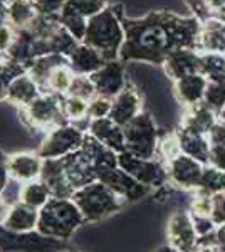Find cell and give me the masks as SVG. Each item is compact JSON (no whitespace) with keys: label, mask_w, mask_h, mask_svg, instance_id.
<instances>
[{"label":"cell","mask_w":225,"mask_h":252,"mask_svg":"<svg viewBox=\"0 0 225 252\" xmlns=\"http://www.w3.org/2000/svg\"><path fill=\"white\" fill-rule=\"evenodd\" d=\"M51 198H52L51 190H49V187L44 184L40 178L34 182H29V184H24L20 187L19 202H22V204L32 207V209H35V210L42 209Z\"/></svg>","instance_id":"cell-28"},{"label":"cell","mask_w":225,"mask_h":252,"mask_svg":"<svg viewBox=\"0 0 225 252\" xmlns=\"http://www.w3.org/2000/svg\"><path fill=\"white\" fill-rule=\"evenodd\" d=\"M123 5L111 3L103 12L88 20V29L83 39L84 44L96 49L108 61L120 59V51L125 42V29H123Z\"/></svg>","instance_id":"cell-2"},{"label":"cell","mask_w":225,"mask_h":252,"mask_svg":"<svg viewBox=\"0 0 225 252\" xmlns=\"http://www.w3.org/2000/svg\"><path fill=\"white\" fill-rule=\"evenodd\" d=\"M113 108V99L106 96H94L89 101L88 115L89 120H99V118H109Z\"/></svg>","instance_id":"cell-39"},{"label":"cell","mask_w":225,"mask_h":252,"mask_svg":"<svg viewBox=\"0 0 225 252\" xmlns=\"http://www.w3.org/2000/svg\"><path fill=\"white\" fill-rule=\"evenodd\" d=\"M84 222L72 198H51L39 210L37 232L54 241H67Z\"/></svg>","instance_id":"cell-3"},{"label":"cell","mask_w":225,"mask_h":252,"mask_svg":"<svg viewBox=\"0 0 225 252\" xmlns=\"http://www.w3.org/2000/svg\"><path fill=\"white\" fill-rule=\"evenodd\" d=\"M219 121H220V123H225V106H224L222 111H220V115H219Z\"/></svg>","instance_id":"cell-48"},{"label":"cell","mask_w":225,"mask_h":252,"mask_svg":"<svg viewBox=\"0 0 225 252\" xmlns=\"http://www.w3.org/2000/svg\"><path fill=\"white\" fill-rule=\"evenodd\" d=\"M212 210H214V202H212V195L197 192L190 198V214L193 217H205L212 219Z\"/></svg>","instance_id":"cell-38"},{"label":"cell","mask_w":225,"mask_h":252,"mask_svg":"<svg viewBox=\"0 0 225 252\" xmlns=\"http://www.w3.org/2000/svg\"><path fill=\"white\" fill-rule=\"evenodd\" d=\"M215 242L220 252H225V223L217 227L215 230Z\"/></svg>","instance_id":"cell-46"},{"label":"cell","mask_w":225,"mask_h":252,"mask_svg":"<svg viewBox=\"0 0 225 252\" xmlns=\"http://www.w3.org/2000/svg\"><path fill=\"white\" fill-rule=\"evenodd\" d=\"M34 0H12L9 3V24L15 31L26 29L29 24L35 19Z\"/></svg>","instance_id":"cell-29"},{"label":"cell","mask_w":225,"mask_h":252,"mask_svg":"<svg viewBox=\"0 0 225 252\" xmlns=\"http://www.w3.org/2000/svg\"><path fill=\"white\" fill-rule=\"evenodd\" d=\"M177 133L183 155L195 158L203 165H208V157H210V138L208 135H202V133L192 131L187 128H178Z\"/></svg>","instance_id":"cell-24"},{"label":"cell","mask_w":225,"mask_h":252,"mask_svg":"<svg viewBox=\"0 0 225 252\" xmlns=\"http://www.w3.org/2000/svg\"><path fill=\"white\" fill-rule=\"evenodd\" d=\"M166 175H168V185L188 192V190H198L202 184V177L205 172V166L195 158L180 155L170 163H166Z\"/></svg>","instance_id":"cell-12"},{"label":"cell","mask_w":225,"mask_h":252,"mask_svg":"<svg viewBox=\"0 0 225 252\" xmlns=\"http://www.w3.org/2000/svg\"><path fill=\"white\" fill-rule=\"evenodd\" d=\"M10 202L7 200L3 195H0V225L3 227V223H5L7 217H9V212H10Z\"/></svg>","instance_id":"cell-45"},{"label":"cell","mask_w":225,"mask_h":252,"mask_svg":"<svg viewBox=\"0 0 225 252\" xmlns=\"http://www.w3.org/2000/svg\"><path fill=\"white\" fill-rule=\"evenodd\" d=\"M63 64H69L67 58L64 56H57V54H49V56H42V58H37L34 59L31 64L27 66V72L35 83L39 84L40 89H46V83H47V78L56 67L63 66Z\"/></svg>","instance_id":"cell-27"},{"label":"cell","mask_w":225,"mask_h":252,"mask_svg":"<svg viewBox=\"0 0 225 252\" xmlns=\"http://www.w3.org/2000/svg\"><path fill=\"white\" fill-rule=\"evenodd\" d=\"M108 0H67L59 14V24L76 40L83 42L88 20L108 7Z\"/></svg>","instance_id":"cell-8"},{"label":"cell","mask_w":225,"mask_h":252,"mask_svg":"<svg viewBox=\"0 0 225 252\" xmlns=\"http://www.w3.org/2000/svg\"><path fill=\"white\" fill-rule=\"evenodd\" d=\"M40 94H42V89L27 72V74H22L12 81L7 101L19 108H26L34 99H37Z\"/></svg>","instance_id":"cell-26"},{"label":"cell","mask_w":225,"mask_h":252,"mask_svg":"<svg viewBox=\"0 0 225 252\" xmlns=\"http://www.w3.org/2000/svg\"><path fill=\"white\" fill-rule=\"evenodd\" d=\"M200 74L208 83H222V81H225V56L202 54L200 52Z\"/></svg>","instance_id":"cell-31"},{"label":"cell","mask_w":225,"mask_h":252,"mask_svg":"<svg viewBox=\"0 0 225 252\" xmlns=\"http://www.w3.org/2000/svg\"><path fill=\"white\" fill-rule=\"evenodd\" d=\"M208 81L202 74H192L187 78L173 83V94L177 97L178 104L183 108H192L203 103Z\"/></svg>","instance_id":"cell-21"},{"label":"cell","mask_w":225,"mask_h":252,"mask_svg":"<svg viewBox=\"0 0 225 252\" xmlns=\"http://www.w3.org/2000/svg\"><path fill=\"white\" fill-rule=\"evenodd\" d=\"M10 173H9V157L0 150V195L5 192L7 185L10 184Z\"/></svg>","instance_id":"cell-44"},{"label":"cell","mask_w":225,"mask_h":252,"mask_svg":"<svg viewBox=\"0 0 225 252\" xmlns=\"http://www.w3.org/2000/svg\"><path fill=\"white\" fill-rule=\"evenodd\" d=\"M3 2H5V3H10V2H12V0H3Z\"/></svg>","instance_id":"cell-50"},{"label":"cell","mask_w":225,"mask_h":252,"mask_svg":"<svg viewBox=\"0 0 225 252\" xmlns=\"http://www.w3.org/2000/svg\"><path fill=\"white\" fill-rule=\"evenodd\" d=\"M40 180L49 187L52 198H72V195H74V190L67 184V178L64 175L61 158H57V160H44Z\"/></svg>","instance_id":"cell-22"},{"label":"cell","mask_w":225,"mask_h":252,"mask_svg":"<svg viewBox=\"0 0 225 252\" xmlns=\"http://www.w3.org/2000/svg\"><path fill=\"white\" fill-rule=\"evenodd\" d=\"M197 51L202 54L225 56V20L210 17L202 22L198 32Z\"/></svg>","instance_id":"cell-19"},{"label":"cell","mask_w":225,"mask_h":252,"mask_svg":"<svg viewBox=\"0 0 225 252\" xmlns=\"http://www.w3.org/2000/svg\"><path fill=\"white\" fill-rule=\"evenodd\" d=\"M67 0H34V5L37 14L47 15V17H56L63 12Z\"/></svg>","instance_id":"cell-40"},{"label":"cell","mask_w":225,"mask_h":252,"mask_svg":"<svg viewBox=\"0 0 225 252\" xmlns=\"http://www.w3.org/2000/svg\"><path fill=\"white\" fill-rule=\"evenodd\" d=\"M187 3V7L190 9L192 15L197 17L200 22H205L207 19L212 17V12L207 5V0H183Z\"/></svg>","instance_id":"cell-42"},{"label":"cell","mask_w":225,"mask_h":252,"mask_svg":"<svg viewBox=\"0 0 225 252\" xmlns=\"http://www.w3.org/2000/svg\"><path fill=\"white\" fill-rule=\"evenodd\" d=\"M202 22L193 15L170 10H151L141 17H125V42L120 51L123 64L143 63L163 66L178 49H197Z\"/></svg>","instance_id":"cell-1"},{"label":"cell","mask_w":225,"mask_h":252,"mask_svg":"<svg viewBox=\"0 0 225 252\" xmlns=\"http://www.w3.org/2000/svg\"><path fill=\"white\" fill-rule=\"evenodd\" d=\"M72 200L79 207L84 220L91 223L104 220L109 215L120 212L128 204L125 198L97 180L74 192Z\"/></svg>","instance_id":"cell-4"},{"label":"cell","mask_w":225,"mask_h":252,"mask_svg":"<svg viewBox=\"0 0 225 252\" xmlns=\"http://www.w3.org/2000/svg\"><path fill=\"white\" fill-rule=\"evenodd\" d=\"M22 123L32 131H52L69 121L63 111V96L42 93L29 106L20 108L19 113Z\"/></svg>","instance_id":"cell-5"},{"label":"cell","mask_w":225,"mask_h":252,"mask_svg":"<svg viewBox=\"0 0 225 252\" xmlns=\"http://www.w3.org/2000/svg\"><path fill=\"white\" fill-rule=\"evenodd\" d=\"M118 166L148 189H163L165 185H168L166 166L157 158L143 160V158L133 157L128 152H123L118 155Z\"/></svg>","instance_id":"cell-9"},{"label":"cell","mask_w":225,"mask_h":252,"mask_svg":"<svg viewBox=\"0 0 225 252\" xmlns=\"http://www.w3.org/2000/svg\"><path fill=\"white\" fill-rule=\"evenodd\" d=\"M63 161L64 175L67 178V184L71 189L77 192L83 187L96 182V170H94L93 158L84 152L83 148L74 152L72 155L61 158Z\"/></svg>","instance_id":"cell-14"},{"label":"cell","mask_w":225,"mask_h":252,"mask_svg":"<svg viewBox=\"0 0 225 252\" xmlns=\"http://www.w3.org/2000/svg\"><path fill=\"white\" fill-rule=\"evenodd\" d=\"M9 24V3L0 0V27Z\"/></svg>","instance_id":"cell-47"},{"label":"cell","mask_w":225,"mask_h":252,"mask_svg":"<svg viewBox=\"0 0 225 252\" xmlns=\"http://www.w3.org/2000/svg\"><path fill=\"white\" fill-rule=\"evenodd\" d=\"M15 31L10 24L0 27V54H7V51L10 49V46L15 40Z\"/></svg>","instance_id":"cell-43"},{"label":"cell","mask_w":225,"mask_h":252,"mask_svg":"<svg viewBox=\"0 0 225 252\" xmlns=\"http://www.w3.org/2000/svg\"><path fill=\"white\" fill-rule=\"evenodd\" d=\"M47 42H49V51H51V54H57V56L69 58V54H71V52L77 47L79 40H76L59 24V27H57V29L47 37Z\"/></svg>","instance_id":"cell-33"},{"label":"cell","mask_w":225,"mask_h":252,"mask_svg":"<svg viewBox=\"0 0 225 252\" xmlns=\"http://www.w3.org/2000/svg\"><path fill=\"white\" fill-rule=\"evenodd\" d=\"M88 106L89 101L81 99V97L76 96H63V111L64 116L69 123L77 125L79 121H89V115H88Z\"/></svg>","instance_id":"cell-35"},{"label":"cell","mask_w":225,"mask_h":252,"mask_svg":"<svg viewBox=\"0 0 225 252\" xmlns=\"http://www.w3.org/2000/svg\"><path fill=\"white\" fill-rule=\"evenodd\" d=\"M143 111V101L140 93L131 84H128L126 89L113 97V108L109 118L120 126H126L131 120H134Z\"/></svg>","instance_id":"cell-18"},{"label":"cell","mask_w":225,"mask_h":252,"mask_svg":"<svg viewBox=\"0 0 225 252\" xmlns=\"http://www.w3.org/2000/svg\"><path fill=\"white\" fill-rule=\"evenodd\" d=\"M22 74H27L26 64H20L17 61H12L9 58H5L0 63V103L7 101L12 81Z\"/></svg>","instance_id":"cell-32"},{"label":"cell","mask_w":225,"mask_h":252,"mask_svg":"<svg viewBox=\"0 0 225 252\" xmlns=\"http://www.w3.org/2000/svg\"><path fill=\"white\" fill-rule=\"evenodd\" d=\"M180 155H182V145H180V138L177 131L165 133L163 136L158 138L157 160L161 161L163 165H166Z\"/></svg>","instance_id":"cell-34"},{"label":"cell","mask_w":225,"mask_h":252,"mask_svg":"<svg viewBox=\"0 0 225 252\" xmlns=\"http://www.w3.org/2000/svg\"><path fill=\"white\" fill-rule=\"evenodd\" d=\"M96 180L116 192L126 202H136L150 192L148 187L141 185L133 177H129L120 166H103L96 168Z\"/></svg>","instance_id":"cell-11"},{"label":"cell","mask_w":225,"mask_h":252,"mask_svg":"<svg viewBox=\"0 0 225 252\" xmlns=\"http://www.w3.org/2000/svg\"><path fill=\"white\" fill-rule=\"evenodd\" d=\"M203 103L207 104L217 116L225 106V81L222 83H208L203 96Z\"/></svg>","instance_id":"cell-36"},{"label":"cell","mask_w":225,"mask_h":252,"mask_svg":"<svg viewBox=\"0 0 225 252\" xmlns=\"http://www.w3.org/2000/svg\"><path fill=\"white\" fill-rule=\"evenodd\" d=\"M69 67L74 71L77 76H93L96 71H99L108 61L103 58L101 52L88 46L84 42H79L74 51L69 54Z\"/></svg>","instance_id":"cell-20"},{"label":"cell","mask_w":225,"mask_h":252,"mask_svg":"<svg viewBox=\"0 0 225 252\" xmlns=\"http://www.w3.org/2000/svg\"><path fill=\"white\" fill-rule=\"evenodd\" d=\"M86 131L77 125L67 123L59 128L49 131L44 136L42 143L37 148V155L42 160H57L67 155H72L77 150L83 148Z\"/></svg>","instance_id":"cell-7"},{"label":"cell","mask_w":225,"mask_h":252,"mask_svg":"<svg viewBox=\"0 0 225 252\" xmlns=\"http://www.w3.org/2000/svg\"><path fill=\"white\" fill-rule=\"evenodd\" d=\"M212 202H214V210H212V220L215 225H222L225 223V190L217 192L212 195Z\"/></svg>","instance_id":"cell-41"},{"label":"cell","mask_w":225,"mask_h":252,"mask_svg":"<svg viewBox=\"0 0 225 252\" xmlns=\"http://www.w3.org/2000/svg\"><path fill=\"white\" fill-rule=\"evenodd\" d=\"M91 79L94 88H96V94L111 97V99L116 97L129 84L128 78H126L125 64L120 59L106 63L99 71L94 72Z\"/></svg>","instance_id":"cell-13"},{"label":"cell","mask_w":225,"mask_h":252,"mask_svg":"<svg viewBox=\"0 0 225 252\" xmlns=\"http://www.w3.org/2000/svg\"><path fill=\"white\" fill-rule=\"evenodd\" d=\"M217 123H219V116L205 103H200L197 106L185 108V113L180 121V128L192 129L202 135H210Z\"/></svg>","instance_id":"cell-23"},{"label":"cell","mask_w":225,"mask_h":252,"mask_svg":"<svg viewBox=\"0 0 225 252\" xmlns=\"http://www.w3.org/2000/svg\"><path fill=\"white\" fill-rule=\"evenodd\" d=\"M123 131H125L126 152L143 160L157 158L158 129L150 113L141 111L134 120L123 126Z\"/></svg>","instance_id":"cell-6"},{"label":"cell","mask_w":225,"mask_h":252,"mask_svg":"<svg viewBox=\"0 0 225 252\" xmlns=\"http://www.w3.org/2000/svg\"><path fill=\"white\" fill-rule=\"evenodd\" d=\"M93 138H96L99 143H103L106 148L113 150L114 153L126 152V141L123 126L116 125L111 118H99V120H91L88 123V131Z\"/></svg>","instance_id":"cell-16"},{"label":"cell","mask_w":225,"mask_h":252,"mask_svg":"<svg viewBox=\"0 0 225 252\" xmlns=\"http://www.w3.org/2000/svg\"><path fill=\"white\" fill-rule=\"evenodd\" d=\"M44 160L37 153L20 152L9 155V173L10 178L19 184H29V182L39 180L42 175Z\"/></svg>","instance_id":"cell-17"},{"label":"cell","mask_w":225,"mask_h":252,"mask_svg":"<svg viewBox=\"0 0 225 252\" xmlns=\"http://www.w3.org/2000/svg\"><path fill=\"white\" fill-rule=\"evenodd\" d=\"M67 96H76V97H81V99H86V101H91L94 96H97L91 76H77L76 74L71 88H69Z\"/></svg>","instance_id":"cell-37"},{"label":"cell","mask_w":225,"mask_h":252,"mask_svg":"<svg viewBox=\"0 0 225 252\" xmlns=\"http://www.w3.org/2000/svg\"><path fill=\"white\" fill-rule=\"evenodd\" d=\"M59 252H77V251H72V249H64V251H59Z\"/></svg>","instance_id":"cell-49"},{"label":"cell","mask_w":225,"mask_h":252,"mask_svg":"<svg viewBox=\"0 0 225 252\" xmlns=\"http://www.w3.org/2000/svg\"><path fill=\"white\" fill-rule=\"evenodd\" d=\"M76 74L69 64H63V66L56 67L54 71L49 74L46 89L44 93H52V94H59V96H66L69 93L72 81H74Z\"/></svg>","instance_id":"cell-30"},{"label":"cell","mask_w":225,"mask_h":252,"mask_svg":"<svg viewBox=\"0 0 225 252\" xmlns=\"http://www.w3.org/2000/svg\"><path fill=\"white\" fill-rule=\"evenodd\" d=\"M166 237L170 247L177 252L198 251V234L195 230L193 217L187 210H177L170 215L166 223Z\"/></svg>","instance_id":"cell-10"},{"label":"cell","mask_w":225,"mask_h":252,"mask_svg":"<svg viewBox=\"0 0 225 252\" xmlns=\"http://www.w3.org/2000/svg\"><path fill=\"white\" fill-rule=\"evenodd\" d=\"M39 210L32 209L22 202H17L10 207L9 217H7L3 229L10 230L14 234H27L32 230H37Z\"/></svg>","instance_id":"cell-25"},{"label":"cell","mask_w":225,"mask_h":252,"mask_svg":"<svg viewBox=\"0 0 225 252\" xmlns=\"http://www.w3.org/2000/svg\"><path fill=\"white\" fill-rule=\"evenodd\" d=\"M161 67L165 71L166 78H170L173 83L187 78V76L198 74L200 52L197 49H178L165 59Z\"/></svg>","instance_id":"cell-15"}]
</instances>
